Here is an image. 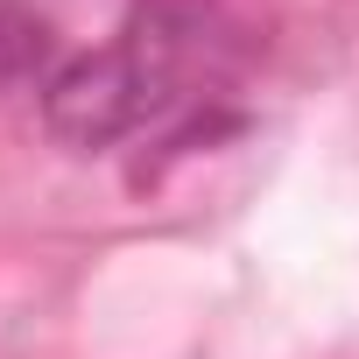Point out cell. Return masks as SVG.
I'll return each instance as SVG.
<instances>
[{
  "mask_svg": "<svg viewBox=\"0 0 359 359\" xmlns=\"http://www.w3.org/2000/svg\"><path fill=\"white\" fill-rule=\"evenodd\" d=\"M212 15L198 0H141L113 43L64 57L43 78V120L71 148H113L134 127L162 120L184 99L191 71L212 50Z\"/></svg>",
  "mask_w": 359,
  "mask_h": 359,
  "instance_id": "obj_1",
  "label": "cell"
}]
</instances>
